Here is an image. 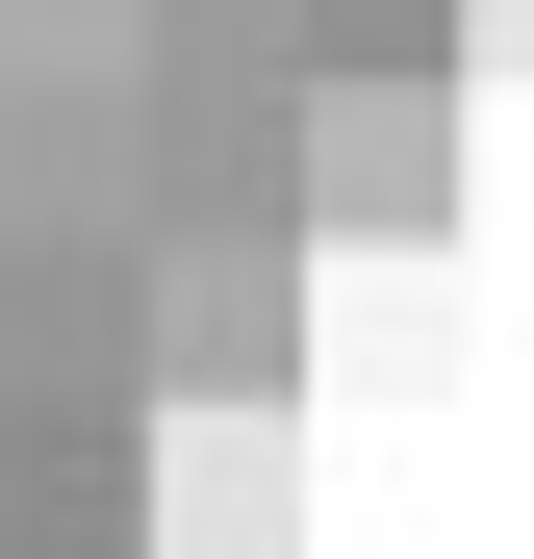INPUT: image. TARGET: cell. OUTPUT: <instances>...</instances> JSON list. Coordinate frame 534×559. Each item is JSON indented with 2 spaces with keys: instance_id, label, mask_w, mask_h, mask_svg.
<instances>
[{
  "instance_id": "cell-3",
  "label": "cell",
  "mask_w": 534,
  "mask_h": 559,
  "mask_svg": "<svg viewBox=\"0 0 534 559\" xmlns=\"http://www.w3.org/2000/svg\"><path fill=\"white\" fill-rule=\"evenodd\" d=\"M432 254H459V229H407V254H356V331H331V382H459V280H432Z\"/></svg>"
},
{
  "instance_id": "cell-1",
  "label": "cell",
  "mask_w": 534,
  "mask_h": 559,
  "mask_svg": "<svg viewBox=\"0 0 534 559\" xmlns=\"http://www.w3.org/2000/svg\"><path fill=\"white\" fill-rule=\"evenodd\" d=\"M459 103H484L459 51H306V229L331 254L459 229Z\"/></svg>"
},
{
  "instance_id": "cell-4",
  "label": "cell",
  "mask_w": 534,
  "mask_h": 559,
  "mask_svg": "<svg viewBox=\"0 0 534 559\" xmlns=\"http://www.w3.org/2000/svg\"><path fill=\"white\" fill-rule=\"evenodd\" d=\"M432 26H459V76H534V0H432Z\"/></svg>"
},
{
  "instance_id": "cell-2",
  "label": "cell",
  "mask_w": 534,
  "mask_h": 559,
  "mask_svg": "<svg viewBox=\"0 0 534 559\" xmlns=\"http://www.w3.org/2000/svg\"><path fill=\"white\" fill-rule=\"evenodd\" d=\"M306 280H331L306 204H229L204 254L153 280V382H178V407H306V356H331V331H306Z\"/></svg>"
}]
</instances>
